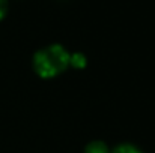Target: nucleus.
I'll return each mask as SVG.
<instances>
[{
    "label": "nucleus",
    "instance_id": "1",
    "mask_svg": "<svg viewBox=\"0 0 155 153\" xmlns=\"http://www.w3.org/2000/svg\"><path fill=\"white\" fill-rule=\"evenodd\" d=\"M71 54L65 47L53 44L44 47L33 56V69L42 78H53L69 66Z\"/></svg>",
    "mask_w": 155,
    "mask_h": 153
},
{
    "label": "nucleus",
    "instance_id": "2",
    "mask_svg": "<svg viewBox=\"0 0 155 153\" xmlns=\"http://www.w3.org/2000/svg\"><path fill=\"white\" fill-rule=\"evenodd\" d=\"M84 153H110L108 147L105 146V143L103 141H92L86 146Z\"/></svg>",
    "mask_w": 155,
    "mask_h": 153
},
{
    "label": "nucleus",
    "instance_id": "3",
    "mask_svg": "<svg viewBox=\"0 0 155 153\" xmlns=\"http://www.w3.org/2000/svg\"><path fill=\"white\" fill-rule=\"evenodd\" d=\"M69 65H71L72 68H75V69L84 68V66H86V57H84V54H81V53H74V54H71V57H69Z\"/></svg>",
    "mask_w": 155,
    "mask_h": 153
},
{
    "label": "nucleus",
    "instance_id": "4",
    "mask_svg": "<svg viewBox=\"0 0 155 153\" xmlns=\"http://www.w3.org/2000/svg\"><path fill=\"white\" fill-rule=\"evenodd\" d=\"M110 153H143V152H142L139 147H136V146H133V144L125 143V144H120V146L114 147Z\"/></svg>",
    "mask_w": 155,
    "mask_h": 153
},
{
    "label": "nucleus",
    "instance_id": "5",
    "mask_svg": "<svg viewBox=\"0 0 155 153\" xmlns=\"http://www.w3.org/2000/svg\"><path fill=\"white\" fill-rule=\"evenodd\" d=\"M8 12V0H0V21L5 18Z\"/></svg>",
    "mask_w": 155,
    "mask_h": 153
}]
</instances>
